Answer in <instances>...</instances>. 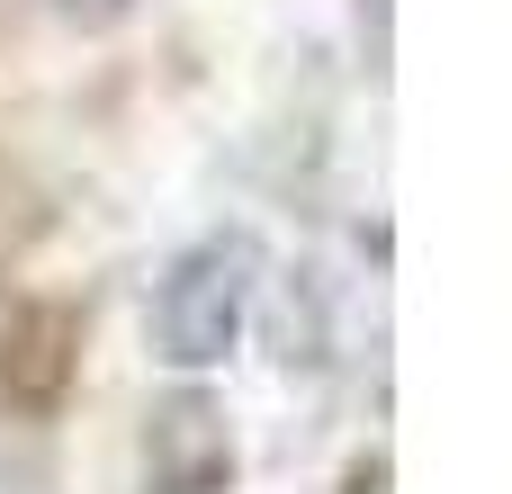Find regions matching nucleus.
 <instances>
[{"instance_id": "nucleus-1", "label": "nucleus", "mask_w": 512, "mask_h": 494, "mask_svg": "<svg viewBox=\"0 0 512 494\" xmlns=\"http://www.w3.org/2000/svg\"><path fill=\"white\" fill-rule=\"evenodd\" d=\"M252 288H261V243L243 225L189 243L162 270V288H153V351L171 369H216L234 351L243 315H252Z\"/></svg>"}, {"instance_id": "nucleus-2", "label": "nucleus", "mask_w": 512, "mask_h": 494, "mask_svg": "<svg viewBox=\"0 0 512 494\" xmlns=\"http://www.w3.org/2000/svg\"><path fill=\"white\" fill-rule=\"evenodd\" d=\"M234 477V432L207 387H171L144 414V494H225Z\"/></svg>"}, {"instance_id": "nucleus-3", "label": "nucleus", "mask_w": 512, "mask_h": 494, "mask_svg": "<svg viewBox=\"0 0 512 494\" xmlns=\"http://www.w3.org/2000/svg\"><path fill=\"white\" fill-rule=\"evenodd\" d=\"M72 369H81V306L63 297H18L0 315V405L18 414H54L72 396Z\"/></svg>"}, {"instance_id": "nucleus-4", "label": "nucleus", "mask_w": 512, "mask_h": 494, "mask_svg": "<svg viewBox=\"0 0 512 494\" xmlns=\"http://www.w3.org/2000/svg\"><path fill=\"white\" fill-rule=\"evenodd\" d=\"M270 351H279V369H315V360H324V306H315V288H288V297H279Z\"/></svg>"}, {"instance_id": "nucleus-5", "label": "nucleus", "mask_w": 512, "mask_h": 494, "mask_svg": "<svg viewBox=\"0 0 512 494\" xmlns=\"http://www.w3.org/2000/svg\"><path fill=\"white\" fill-rule=\"evenodd\" d=\"M54 9H63L72 27H117V18H126L135 0H54Z\"/></svg>"}, {"instance_id": "nucleus-6", "label": "nucleus", "mask_w": 512, "mask_h": 494, "mask_svg": "<svg viewBox=\"0 0 512 494\" xmlns=\"http://www.w3.org/2000/svg\"><path fill=\"white\" fill-rule=\"evenodd\" d=\"M0 494H54V477L27 468V459H0Z\"/></svg>"}, {"instance_id": "nucleus-7", "label": "nucleus", "mask_w": 512, "mask_h": 494, "mask_svg": "<svg viewBox=\"0 0 512 494\" xmlns=\"http://www.w3.org/2000/svg\"><path fill=\"white\" fill-rule=\"evenodd\" d=\"M342 494H387V459L369 450V459H351V477H342Z\"/></svg>"}]
</instances>
